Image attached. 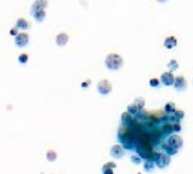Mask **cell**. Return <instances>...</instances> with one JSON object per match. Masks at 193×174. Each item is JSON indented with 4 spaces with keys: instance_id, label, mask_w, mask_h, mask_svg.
Listing matches in <instances>:
<instances>
[{
    "instance_id": "603a6c76",
    "label": "cell",
    "mask_w": 193,
    "mask_h": 174,
    "mask_svg": "<svg viewBox=\"0 0 193 174\" xmlns=\"http://www.w3.org/2000/svg\"><path fill=\"white\" fill-rule=\"evenodd\" d=\"M139 111V109H138V106L136 105V104H130V105H128V112L130 113L131 115H136L137 114V112Z\"/></svg>"
},
{
    "instance_id": "1f68e13d",
    "label": "cell",
    "mask_w": 193,
    "mask_h": 174,
    "mask_svg": "<svg viewBox=\"0 0 193 174\" xmlns=\"http://www.w3.org/2000/svg\"><path fill=\"white\" fill-rule=\"evenodd\" d=\"M158 2H166V1H168V0H157Z\"/></svg>"
},
{
    "instance_id": "7a4b0ae2",
    "label": "cell",
    "mask_w": 193,
    "mask_h": 174,
    "mask_svg": "<svg viewBox=\"0 0 193 174\" xmlns=\"http://www.w3.org/2000/svg\"><path fill=\"white\" fill-rule=\"evenodd\" d=\"M105 65L111 70H118V69H120L123 66V59H122V57L120 54L111 53V54L106 57Z\"/></svg>"
},
{
    "instance_id": "5bb4252c",
    "label": "cell",
    "mask_w": 193,
    "mask_h": 174,
    "mask_svg": "<svg viewBox=\"0 0 193 174\" xmlns=\"http://www.w3.org/2000/svg\"><path fill=\"white\" fill-rule=\"evenodd\" d=\"M131 121H132V117H131V114L129 113V112H124V113H122L121 122L124 127H129V124L131 123Z\"/></svg>"
},
{
    "instance_id": "52a82bcc",
    "label": "cell",
    "mask_w": 193,
    "mask_h": 174,
    "mask_svg": "<svg viewBox=\"0 0 193 174\" xmlns=\"http://www.w3.org/2000/svg\"><path fill=\"white\" fill-rule=\"evenodd\" d=\"M168 144L172 145L173 147H175V148L180 149L181 147L183 146V139L178 135H172L169 137V139H168Z\"/></svg>"
},
{
    "instance_id": "4fadbf2b",
    "label": "cell",
    "mask_w": 193,
    "mask_h": 174,
    "mask_svg": "<svg viewBox=\"0 0 193 174\" xmlns=\"http://www.w3.org/2000/svg\"><path fill=\"white\" fill-rule=\"evenodd\" d=\"M169 119L173 120V121H176V122H180V120L184 118V112L182 110H175L174 113H172V114H168Z\"/></svg>"
},
{
    "instance_id": "d4e9b609",
    "label": "cell",
    "mask_w": 193,
    "mask_h": 174,
    "mask_svg": "<svg viewBox=\"0 0 193 174\" xmlns=\"http://www.w3.org/2000/svg\"><path fill=\"white\" fill-rule=\"evenodd\" d=\"M141 161H142V158H141L139 155H132L131 156V162H132L133 164H136V165L140 164Z\"/></svg>"
},
{
    "instance_id": "5b68a950",
    "label": "cell",
    "mask_w": 193,
    "mask_h": 174,
    "mask_svg": "<svg viewBox=\"0 0 193 174\" xmlns=\"http://www.w3.org/2000/svg\"><path fill=\"white\" fill-rule=\"evenodd\" d=\"M173 86H174L175 89L178 90V92H183V90L186 89L187 81H186V79H185L184 77H182V76H178V77L175 78Z\"/></svg>"
},
{
    "instance_id": "2e32d148",
    "label": "cell",
    "mask_w": 193,
    "mask_h": 174,
    "mask_svg": "<svg viewBox=\"0 0 193 174\" xmlns=\"http://www.w3.org/2000/svg\"><path fill=\"white\" fill-rule=\"evenodd\" d=\"M163 148H164V150L166 152V154H167V155H169V156L175 155V154L178 152L177 148L173 147L172 145H169V144H166V145H164V146H163Z\"/></svg>"
},
{
    "instance_id": "3957f363",
    "label": "cell",
    "mask_w": 193,
    "mask_h": 174,
    "mask_svg": "<svg viewBox=\"0 0 193 174\" xmlns=\"http://www.w3.org/2000/svg\"><path fill=\"white\" fill-rule=\"evenodd\" d=\"M171 163V156L165 153H156L155 165H157L159 168H165Z\"/></svg>"
},
{
    "instance_id": "8fae6325",
    "label": "cell",
    "mask_w": 193,
    "mask_h": 174,
    "mask_svg": "<svg viewBox=\"0 0 193 174\" xmlns=\"http://www.w3.org/2000/svg\"><path fill=\"white\" fill-rule=\"evenodd\" d=\"M68 41H69V36L65 33H60V34L56 35V42L59 47H65V44L68 43Z\"/></svg>"
},
{
    "instance_id": "4316f807",
    "label": "cell",
    "mask_w": 193,
    "mask_h": 174,
    "mask_svg": "<svg viewBox=\"0 0 193 174\" xmlns=\"http://www.w3.org/2000/svg\"><path fill=\"white\" fill-rule=\"evenodd\" d=\"M18 60L20 63H26V62L28 61V56L26 53H22V54L18 57Z\"/></svg>"
},
{
    "instance_id": "e0dca14e",
    "label": "cell",
    "mask_w": 193,
    "mask_h": 174,
    "mask_svg": "<svg viewBox=\"0 0 193 174\" xmlns=\"http://www.w3.org/2000/svg\"><path fill=\"white\" fill-rule=\"evenodd\" d=\"M33 16H34V18L38 22H42L45 17V9H38L36 11L33 12Z\"/></svg>"
},
{
    "instance_id": "ffe728a7",
    "label": "cell",
    "mask_w": 193,
    "mask_h": 174,
    "mask_svg": "<svg viewBox=\"0 0 193 174\" xmlns=\"http://www.w3.org/2000/svg\"><path fill=\"white\" fill-rule=\"evenodd\" d=\"M176 110V108H175V104L174 103H167L165 105V108H164V111L167 113V114H172V113H174V111Z\"/></svg>"
},
{
    "instance_id": "4dcf8cb0",
    "label": "cell",
    "mask_w": 193,
    "mask_h": 174,
    "mask_svg": "<svg viewBox=\"0 0 193 174\" xmlns=\"http://www.w3.org/2000/svg\"><path fill=\"white\" fill-rule=\"evenodd\" d=\"M89 83H90V81H89V80H87V81H85V83H83V85H81V86H83V87H87V86H88V85H89Z\"/></svg>"
},
{
    "instance_id": "d6986e66",
    "label": "cell",
    "mask_w": 193,
    "mask_h": 174,
    "mask_svg": "<svg viewBox=\"0 0 193 174\" xmlns=\"http://www.w3.org/2000/svg\"><path fill=\"white\" fill-rule=\"evenodd\" d=\"M28 26H29V24H28L27 21L24 18H19V19H17V22H16V27L20 28V30H26Z\"/></svg>"
},
{
    "instance_id": "8992f818",
    "label": "cell",
    "mask_w": 193,
    "mask_h": 174,
    "mask_svg": "<svg viewBox=\"0 0 193 174\" xmlns=\"http://www.w3.org/2000/svg\"><path fill=\"white\" fill-rule=\"evenodd\" d=\"M28 43V35L26 33H18V34L16 35V39H15V44L17 47L19 48H23L25 47L26 44Z\"/></svg>"
},
{
    "instance_id": "277c9868",
    "label": "cell",
    "mask_w": 193,
    "mask_h": 174,
    "mask_svg": "<svg viewBox=\"0 0 193 174\" xmlns=\"http://www.w3.org/2000/svg\"><path fill=\"white\" fill-rule=\"evenodd\" d=\"M97 89L100 92L102 95H107L112 92V84L110 83L107 79H103V80H101L97 85Z\"/></svg>"
},
{
    "instance_id": "6da1fadb",
    "label": "cell",
    "mask_w": 193,
    "mask_h": 174,
    "mask_svg": "<svg viewBox=\"0 0 193 174\" xmlns=\"http://www.w3.org/2000/svg\"><path fill=\"white\" fill-rule=\"evenodd\" d=\"M119 140L125 149H133L137 146V140L134 136L131 134L129 128L124 127V126L120 128V130H119Z\"/></svg>"
},
{
    "instance_id": "484cf974",
    "label": "cell",
    "mask_w": 193,
    "mask_h": 174,
    "mask_svg": "<svg viewBox=\"0 0 193 174\" xmlns=\"http://www.w3.org/2000/svg\"><path fill=\"white\" fill-rule=\"evenodd\" d=\"M164 131H165V134L166 135H171L172 132H174V130H173V124H165L164 126Z\"/></svg>"
},
{
    "instance_id": "30bf717a",
    "label": "cell",
    "mask_w": 193,
    "mask_h": 174,
    "mask_svg": "<svg viewBox=\"0 0 193 174\" xmlns=\"http://www.w3.org/2000/svg\"><path fill=\"white\" fill-rule=\"evenodd\" d=\"M47 6V0H36V1L33 3V6H32V8H31L32 14L38 9H45Z\"/></svg>"
},
{
    "instance_id": "7402d4cb",
    "label": "cell",
    "mask_w": 193,
    "mask_h": 174,
    "mask_svg": "<svg viewBox=\"0 0 193 174\" xmlns=\"http://www.w3.org/2000/svg\"><path fill=\"white\" fill-rule=\"evenodd\" d=\"M167 67L169 68V70H171V71H175V70L178 68V62L176 61V60L173 59V60H171V61L167 63Z\"/></svg>"
},
{
    "instance_id": "44dd1931",
    "label": "cell",
    "mask_w": 193,
    "mask_h": 174,
    "mask_svg": "<svg viewBox=\"0 0 193 174\" xmlns=\"http://www.w3.org/2000/svg\"><path fill=\"white\" fill-rule=\"evenodd\" d=\"M134 104L138 106V109L141 110V109L145 108L146 102H145V98H143V97H137V98L134 99Z\"/></svg>"
},
{
    "instance_id": "9c48e42d",
    "label": "cell",
    "mask_w": 193,
    "mask_h": 174,
    "mask_svg": "<svg viewBox=\"0 0 193 174\" xmlns=\"http://www.w3.org/2000/svg\"><path fill=\"white\" fill-rule=\"evenodd\" d=\"M174 80L175 78L172 72H164L162 75V77H160L162 84H164L165 86H172V85L174 84Z\"/></svg>"
},
{
    "instance_id": "9a60e30c",
    "label": "cell",
    "mask_w": 193,
    "mask_h": 174,
    "mask_svg": "<svg viewBox=\"0 0 193 174\" xmlns=\"http://www.w3.org/2000/svg\"><path fill=\"white\" fill-rule=\"evenodd\" d=\"M116 167V164L115 163H113V162H109V163H106L105 165L103 166V168H102V171H103V173H112L113 170Z\"/></svg>"
},
{
    "instance_id": "7c38bea8",
    "label": "cell",
    "mask_w": 193,
    "mask_h": 174,
    "mask_svg": "<svg viewBox=\"0 0 193 174\" xmlns=\"http://www.w3.org/2000/svg\"><path fill=\"white\" fill-rule=\"evenodd\" d=\"M164 45H165V48H167V49H173V48H175L177 45V39L175 36L166 37L165 41H164Z\"/></svg>"
},
{
    "instance_id": "83f0119b",
    "label": "cell",
    "mask_w": 193,
    "mask_h": 174,
    "mask_svg": "<svg viewBox=\"0 0 193 174\" xmlns=\"http://www.w3.org/2000/svg\"><path fill=\"white\" fill-rule=\"evenodd\" d=\"M149 85L151 87H157L159 85V80L157 79V78H151L149 81Z\"/></svg>"
},
{
    "instance_id": "f546056e",
    "label": "cell",
    "mask_w": 193,
    "mask_h": 174,
    "mask_svg": "<svg viewBox=\"0 0 193 174\" xmlns=\"http://www.w3.org/2000/svg\"><path fill=\"white\" fill-rule=\"evenodd\" d=\"M10 34H11V35H17V34H18V32H17V27L13 28V30H11V32H10Z\"/></svg>"
},
{
    "instance_id": "ba28073f",
    "label": "cell",
    "mask_w": 193,
    "mask_h": 174,
    "mask_svg": "<svg viewBox=\"0 0 193 174\" xmlns=\"http://www.w3.org/2000/svg\"><path fill=\"white\" fill-rule=\"evenodd\" d=\"M110 153H111L112 157H114V158H121V157L124 156V149H123V147L121 145H114V146H112Z\"/></svg>"
},
{
    "instance_id": "ac0fdd59",
    "label": "cell",
    "mask_w": 193,
    "mask_h": 174,
    "mask_svg": "<svg viewBox=\"0 0 193 174\" xmlns=\"http://www.w3.org/2000/svg\"><path fill=\"white\" fill-rule=\"evenodd\" d=\"M155 168V162L150 161V159H146L145 165H143V170L146 172H153Z\"/></svg>"
},
{
    "instance_id": "cb8c5ba5",
    "label": "cell",
    "mask_w": 193,
    "mask_h": 174,
    "mask_svg": "<svg viewBox=\"0 0 193 174\" xmlns=\"http://www.w3.org/2000/svg\"><path fill=\"white\" fill-rule=\"evenodd\" d=\"M47 158L49 162H54L56 159V153L54 150H49L47 153Z\"/></svg>"
},
{
    "instance_id": "f1b7e54d",
    "label": "cell",
    "mask_w": 193,
    "mask_h": 174,
    "mask_svg": "<svg viewBox=\"0 0 193 174\" xmlns=\"http://www.w3.org/2000/svg\"><path fill=\"white\" fill-rule=\"evenodd\" d=\"M173 130H174L175 132H180V131L182 130V127H181L180 122H176L175 124H173Z\"/></svg>"
}]
</instances>
